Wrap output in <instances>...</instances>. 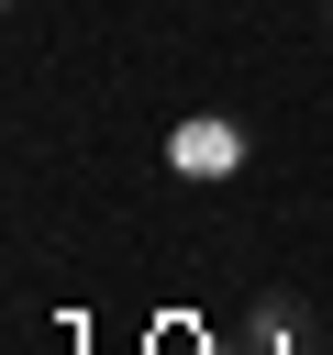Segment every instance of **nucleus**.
<instances>
[{
    "instance_id": "obj_1",
    "label": "nucleus",
    "mask_w": 333,
    "mask_h": 355,
    "mask_svg": "<svg viewBox=\"0 0 333 355\" xmlns=\"http://www.w3.org/2000/svg\"><path fill=\"white\" fill-rule=\"evenodd\" d=\"M178 166H189V178H222V166H244V133H233V122H189V133H178Z\"/></svg>"
},
{
    "instance_id": "obj_2",
    "label": "nucleus",
    "mask_w": 333,
    "mask_h": 355,
    "mask_svg": "<svg viewBox=\"0 0 333 355\" xmlns=\"http://www.w3.org/2000/svg\"><path fill=\"white\" fill-rule=\"evenodd\" d=\"M322 22H333V0H322Z\"/></svg>"
}]
</instances>
